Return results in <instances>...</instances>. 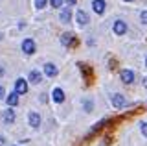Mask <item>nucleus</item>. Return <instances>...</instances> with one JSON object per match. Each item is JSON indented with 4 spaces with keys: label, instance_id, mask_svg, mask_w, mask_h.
I'll use <instances>...</instances> for the list:
<instances>
[{
    "label": "nucleus",
    "instance_id": "f257e3e1",
    "mask_svg": "<svg viewBox=\"0 0 147 146\" xmlns=\"http://www.w3.org/2000/svg\"><path fill=\"white\" fill-rule=\"evenodd\" d=\"M110 102H112V106L114 107H123L127 104V100H125V96H123V94H119V93H116V94H112V96H110Z\"/></svg>",
    "mask_w": 147,
    "mask_h": 146
},
{
    "label": "nucleus",
    "instance_id": "f03ea898",
    "mask_svg": "<svg viewBox=\"0 0 147 146\" xmlns=\"http://www.w3.org/2000/svg\"><path fill=\"white\" fill-rule=\"evenodd\" d=\"M15 93L20 96V94H26L28 93V83H26V80H22V78H18L15 81Z\"/></svg>",
    "mask_w": 147,
    "mask_h": 146
},
{
    "label": "nucleus",
    "instance_id": "7ed1b4c3",
    "mask_svg": "<svg viewBox=\"0 0 147 146\" xmlns=\"http://www.w3.org/2000/svg\"><path fill=\"white\" fill-rule=\"evenodd\" d=\"M22 50H24V54L31 56V54L35 52V43L31 39H24V41H22Z\"/></svg>",
    "mask_w": 147,
    "mask_h": 146
},
{
    "label": "nucleus",
    "instance_id": "20e7f679",
    "mask_svg": "<svg viewBox=\"0 0 147 146\" xmlns=\"http://www.w3.org/2000/svg\"><path fill=\"white\" fill-rule=\"evenodd\" d=\"M2 120H4V124H13L15 122V111L13 109H6L2 113Z\"/></svg>",
    "mask_w": 147,
    "mask_h": 146
},
{
    "label": "nucleus",
    "instance_id": "39448f33",
    "mask_svg": "<svg viewBox=\"0 0 147 146\" xmlns=\"http://www.w3.org/2000/svg\"><path fill=\"white\" fill-rule=\"evenodd\" d=\"M114 33H116V35L127 33V24L123 20H116V22H114Z\"/></svg>",
    "mask_w": 147,
    "mask_h": 146
},
{
    "label": "nucleus",
    "instance_id": "423d86ee",
    "mask_svg": "<svg viewBox=\"0 0 147 146\" xmlns=\"http://www.w3.org/2000/svg\"><path fill=\"white\" fill-rule=\"evenodd\" d=\"M92 10L98 13V15H103L105 13V2L103 0H94V2H92Z\"/></svg>",
    "mask_w": 147,
    "mask_h": 146
},
{
    "label": "nucleus",
    "instance_id": "0eeeda50",
    "mask_svg": "<svg viewBox=\"0 0 147 146\" xmlns=\"http://www.w3.org/2000/svg\"><path fill=\"white\" fill-rule=\"evenodd\" d=\"M121 81L123 83H132L134 81V72L132 70H121Z\"/></svg>",
    "mask_w": 147,
    "mask_h": 146
},
{
    "label": "nucleus",
    "instance_id": "6e6552de",
    "mask_svg": "<svg viewBox=\"0 0 147 146\" xmlns=\"http://www.w3.org/2000/svg\"><path fill=\"white\" fill-rule=\"evenodd\" d=\"M72 19V11H70V6L64 8V10H61V13H59V20L61 22H68Z\"/></svg>",
    "mask_w": 147,
    "mask_h": 146
},
{
    "label": "nucleus",
    "instance_id": "1a4fd4ad",
    "mask_svg": "<svg viewBox=\"0 0 147 146\" xmlns=\"http://www.w3.org/2000/svg\"><path fill=\"white\" fill-rule=\"evenodd\" d=\"M76 19H77V22H79L81 26H86V24H88V15H86L83 10H79V11L76 13Z\"/></svg>",
    "mask_w": 147,
    "mask_h": 146
},
{
    "label": "nucleus",
    "instance_id": "9d476101",
    "mask_svg": "<svg viewBox=\"0 0 147 146\" xmlns=\"http://www.w3.org/2000/svg\"><path fill=\"white\" fill-rule=\"evenodd\" d=\"M44 74L50 76V78H53V76L57 74V67H55L53 63H46L44 65Z\"/></svg>",
    "mask_w": 147,
    "mask_h": 146
},
{
    "label": "nucleus",
    "instance_id": "9b49d317",
    "mask_svg": "<svg viewBox=\"0 0 147 146\" xmlns=\"http://www.w3.org/2000/svg\"><path fill=\"white\" fill-rule=\"evenodd\" d=\"M52 98H53V102H57V104H61L64 102V93H63V89H53V93H52Z\"/></svg>",
    "mask_w": 147,
    "mask_h": 146
},
{
    "label": "nucleus",
    "instance_id": "f8f14e48",
    "mask_svg": "<svg viewBox=\"0 0 147 146\" xmlns=\"http://www.w3.org/2000/svg\"><path fill=\"white\" fill-rule=\"evenodd\" d=\"M61 43L64 46H72L74 44V33H70V31H68V33H63L61 35Z\"/></svg>",
    "mask_w": 147,
    "mask_h": 146
},
{
    "label": "nucleus",
    "instance_id": "ddd939ff",
    "mask_svg": "<svg viewBox=\"0 0 147 146\" xmlns=\"http://www.w3.org/2000/svg\"><path fill=\"white\" fill-rule=\"evenodd\" d=\"M79 68H81V72H83V74H85L86 81H90V80H92V70H90V67L86 65V63H79Z\"/></svg>",
    "mask_w": 147,
    "mask_h": 146
},
{
    "label": "nucleus",
    "instance_id": "4468645a",
    "mask_svg": "<svg viewBox=\"0 0 147 146\" xmlns=\"http://www.w3.org/2000/svg\"><path fill=\"white\" fill-rule=\"evenodd\" d=\"M39 124H40V117H39V113H30V126L31 128H39Z\"/></svg>",
    "mask_w": 147,
    "mask_h": 146
},
{
    "label": "nucleus",
    "instance_id": "2eb2a0df",
    "mask_svg": "<svg viewBox=\"0 0 147 146\" xmlns=\"http://www.w3.org/2000/svg\"><path fill=\"white\" fill-rule=\"evenodd\" d=\"M30 81L31 83H40V81H42V74H40L39 70H31L30 72Z\"/></svg>",
    "mask_w": 147,
    "mask_h": 146
},
{
    "label": "nucleus",
    "instance_id": "dca6fc26",
    "mask_svg": "<svg viewBox=\"0 0 147 146\" xmlns=\"http://www.w3.org/2000/svg\"><path fill=\"white\" fill-rule=\"evenodd\" d=\"M6 102H7L9 107H15L17 104H18V94L17 93H11L9 96H6Z\"/></svg>",
    "mask_w": 147,
    "mask_h": 146
},
{
    "label": "nucleus",
    "instance_id": "f3484780",
    "mask_svg": "<svg viewBox=\"0 0 147 146\" xmlns=\"http://www.w3.org/2000/svg\"><path fill=\"white\" fill-rule=\"evenodd\" d=\"M46 2L48 0H35V8L37 10H42V8H46Z\"/></svg>",
    "mask_w": 147,
    "mask_h": 146
},
{
    "label": "nucleus",
    "instance_id": "a211bd4d",
    "mask_svg": "<svg viewBox=\"0 0 147 146\" xmlns=\"http://www.w3.org/2000/svg\"><path fill=\"white\" fill-rule=\"evenodd\" d=\"M50 4H52V8H61L63 0H50Z\"/></svg>",
    "mask_w": 147,
    "mask_h": 146
},
{
    "label": "nucleus",
    "instance_id": "6ab92c4d",
    "mask_svg": "<svg viewBox=\"0 0 147 146\" xmlns=\"http://www.w3.org/2000/svg\"><path fill=\"white\" fill-rule=\"evenodd\" d=\"M140 130H142V135H144V137H147V122H142Z\"/></svg>",
    "mask_w": 147,
    "mask_h": 146
},
{
    "label": "nucleus",
    "instance_id": "aec40b11",
    "mask_svg": "<svg viewBox=\"0 0 147 146\" xmlns=\"http://www.w3.org/2000/svg\"><path fill=\"white\" fill-rule=\"evenodd\" d=\"M140 20L144 22V24H147V11H142V15H140Z\"/></svg>",
    "mask_w": 147,
    "mask_h": 146
},
{
    "label": "nucleus",
    "instance_id": "412c9836",
    "mask_svg": "<svg viewBox=\"0 0 147 146\" xmlns=\"http://www.w3.org/2000/svg\"><path fill=\"white\" fill-rule=\"evenodd\" d=\"M85 107H86V111H92V102L86 100V102H85Z\"/></svg>",
    "mask_w": 147,
    "mask_h": 146
},
{
    "label": "nucleus",
    "instance_id": "4be33fe9",
    "mask_svg": "<svg viewBox=\"0 0 147 146\" xmlns=\"http://www.w3.org/2000/svg\"><path fill=\"white\" fill-rule=\"evenodd\" d=\"M2 98H4V87L0 85V100H2Z\"/></svg>",
    "mask_w": 147,
    "mask_h": 146
},
{
    "label": "nucleus",
    "instance_id": "5701e85b",
    "mask_svg": "<svg viewBox=\"0 0 147 146\" xmlns=\"http://www.w3.org/2000/svg\"><path fill=\"white\" fill-rule=\"evenodd\" d=\"M4 143H6V141H4V135H0V146H2Z\"/></svg>",
    "mask_w": 147,
    "mask_h": 146
},
{
    "label": "nucleus",
    "instance_id": "b1692460",
    "mask_svg": "<svg viewBox=\"0 0 147 146\" xmlns=\"http://www.w3.org/2000/svg\"><path fill=\"white\" fill-rule=\"evenodd\" d=\"M2 74H4V68H2V67H0V76H2Z\"/></svg>",
    "mask_w": 147,
    "mask_h": 146
},
{
    "label": "nucleus",
    "instance_id": "393cba45",
    "mask_svg": "<svg viewBox=\"0 0 147 146\" xmlns=\"http://www.w3.org/2000/svg\"><path fill=\"white\" fill-rule=\"evenodd\" d=\"M68 4H76V0H68Z\"/></svg>",
    "mask_w": 147,
    "mask_h": 146
},
{
    "label": "nucleus",
    "instance_id": "a878e982",
    "mask_svg": "<svg viewBox=\"0 0 147 146\" xmlns=\"http://www.w3.org/2000/svg\"><path fill=\"white\" fill-rule=\"evenodd\" d=\"M145 87H147V78H145Z\"/></svg>",
    "mask_w": 147,
    "mask_h": 146
},
{
    "label": "nucleus",
    "instance_id": "bb28decb",
    "mask_svg": "<svg viewBox=\"0 0 147 146\" xmlns=\"http://www.w3.org/2000/svg\"><path fill=\"white\" fill-rule=\"evenodd\" d=\"M125 2H132V0H125Z\"/></svg>",
    "mask_w": 147,
    "mask_h": 146
},
{
    "label": "nucleus",
    "instance_id": "cd10ccee",
    "mask_svg": "<svg viewBox=\"0 0 147 146\" xmlns=\"http://www.w3.org/2000/svg\"><path fill=\"white\" fill-rule=\"evenodd\" d=\"M145 63H147V61H145Z\"/></svg>",
    "mask_w": 147,
    "mask_h": 146
}]
</instances>
